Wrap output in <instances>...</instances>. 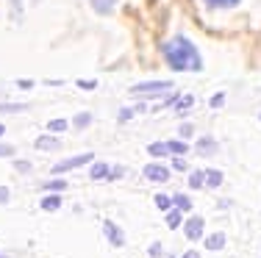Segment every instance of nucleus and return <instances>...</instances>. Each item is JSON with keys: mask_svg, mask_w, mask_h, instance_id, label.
I'll return each mask as SVG.
<instances>
[{"mask_svg": "<svg viewBox=\"0 0 261 258\" xmlns=\"http://www.w3.org/2000/svg\"><path fill=\"white\" fill-rule=\"evenodd\" d=\"M0 258H6V255H0Z\"/></svg>", "mask_w": 261, "mask_h": 258, "instance_id": "obj_39", "label": "nucleus"}, {"mask_svg": "<svg viewBox=\"0 0 261 258\" xmlns=\"http://www.w3.org/2000/svg\"><path fill=\"white\" fill-rule=\"evenodd\" d=\"M181 208H170V211H167V225H170V228H178V225H181Z\"/></svg>", "mask_w": 261, "mask_h": 258, "instance_id": "obj_19", "label": "nucleus"}, {"mask_svg": "<svg viewBox=\"0 0 261 258\" xmlns=\"http://www.w3.org/2000/svg\"><path fill=\"white\" fill-rule=\"evenodd\" d=\"M34 145L39 147V150H59V147H61L59 139H56V136H47V133H45V136H39Z\"/></svg>", "mask_w": 261, "mask_h": 258, "instance_id": "obj_9", "label": "nucleus"}, {"mask_svg": "<svg viewBox=\"0 0 261 258\" xmlns=\"http://www.w3.org/2000/svg\"><path fill=\"white\" fill-rule=\"evenodd\" d=\"M89 122H92V114H78L75 120H72V125H75V128H86Z\"/></svg>", "mask_w": 261, "mask_h": 258, "instance_id": "obj_25", "label": "nucleus"}, {"mask_svg": "<svg viewBox=\"0 0 261 258\" xmlns=\"http://www.w3.org/2000/svg\"><path fill=\"white\" fill-rule=\"evenodd\" d=\"M203 228H206L203 217H189L184 222V233H186V239H192V242H197V239L203 236Z\"/></svg>", "mask_w": 261, "mask_h": 258, "instance_id": "obj_4", "label": "nucleus"}, {"mask_svg": "<svg viewBox=\"0 0 261 258\" xmlns=\"http://www.w3.org/2000/svg\"><path fill=\"white\" fill-rule=\"evenodd\" d=\"M203 183H206V172H203V169H195V172L189 175V186H192V189H203Z\"/></svg>", "mask_w": 261, "mask_h": 258, "instance_id": "obj_14", "label": "nucleus"}, {"mask_svg": "<svg viewBox=\"0 0 261 258\" xmlns=\"http://www.w3.org/2000/svg\"><path fill=\"white\" fill-rule=\"evenodd\" d=\"M17 86H20V89H31V86H34V81H17Z\"/></svg>", "mask_w": 261, "mask_h": 258, "instance_id": "obj_37", "label": "nucleus"}, {"mask_svg": "<svg viewBox=\"0 0 261 258\" xmlns=\"http://www.w3.org/2000/svg\"><path fill=\"white\" fill-rule=\"evenodd\" d=\"M147 153H150L153 158H164V156H170V145L167 142H153V145H147Z\"/></svg>", "mask_w": 261, "mask_h": 258, "instance_id": "obj_10", "label": "nucleus"}, {"mask_svg": "<svg viewBox=\"0 0 261 258\" xmlns=\"http://www.w3.org/2000/svg\"><path fill=\"white\" fill-rule=\"evenodd\" d=\"M89 3H92V9H95L97 14H111L120 0H89Z\"/></svg>", "mask_w": 261, "mask_h": 258, "instance_id": "obj_7", "label": "nucleus"}, {"mask_svg": "<svg viewBox=\"0 0 261 258\" xmlns=\"http://www.w3.org/2000/svg\"><path fill=\"white\" fill-rule=\"evenodd\" d=\"M192 103H195V97H192V95H184L181 100H178V108H175V111H178V114L189 111V106H192Z\"/></svg>", "mask_w": 261, "mask_h": 258, "instance_id": "obj_24", "label": "nucleus"}, {"mask_svg": "<svg viewBox=\"0 0 261 258\" xmlns=\"http://www.w3.org/2000/svg\"><path fill=\"white\" fill-rule=\"evenodd\" d=\"M17 111H25V106H20V103H0V114H17Z\"/></svg>", "mask_w": 261, "mask_h": 258, "instance_id": "obj_23", "label": "nucleus"}, {"mask_svg": "<svg viewBox=\"0 0 261 258\" xmlns=\"http://www.w3.org/2000/svg\"><path fill=\"white\" fill-rule=\"evenodd\" d=\"M161 53L167 59V67H172L175 72H200L203 70L200 53H197V47L186 36H172L170 42L161 45Z\"/></svg>", "mask_w": 261, "mask_h": 258, "instance_id": "obj_1", "label": "nucleus"}, {"mask_svg": "<svg viewBox=\"0 0 261 258\" xmlns=\"http://www.w3.org/2000/svg\"><path fill=\"white\" fill-rule=\"evenodd\" d=\"M92 161V153H81V156H72V158H64V161H59L53 167L56 175H61V172H70V169H78V167H84V164H89Z\"/></svg>", "mask_w": 261, "mask_h": 258, "instance_id": "obj_3", "label": "nucleus"}, {"mask_svg": "<svg viewBox=\"0 0 261 258\" xmlns=\"http://www.w3.org/2000/svg\"><path fill=\"white\" fill-rule=\"evenodd\" d=\"M134 114H136V108H122V111H120V120L125 122V120H130Z\"/></svg>", "mask_w": 261, "mask_h": 258, "instance_id": "obj_31", "label": "nucleus"}, {"mask_svg": "<svg viewBox=\"0 0 261 258\" xmlns=\"http://www.w3.org/2000/svg\"><path fill=\"white\" fill-rule=\"evenodd\" d=\"M197 150H200V156H211V153L217 150V142L214 139H200V142H197Z\"/></svg>", "mask_w": 261, "mask_h": 258, "instance_id": "obj_15", "label": "nucleus"}, {"mask_svg": "<svg viewBox=\"0 0 261 258\" xmlns=\"http://www.w3.org/2000/svg\"><path fill=\"white\" fill-rule=\"evenodd\" d=\"M172 203H175V208H181V211H192V200L186 197V194H175Z\"/></svg>", "mask_w": 261, "mask_h": 258, "instance_id": "obj_22", "label": "nucleus"}, {"mask_svg": "<svg viewBox=\"0 0 261 258\" xmlns=\"http://www.w3.org/2000/svg\"><path fill=\"white\" fill-rule=\"evenodd\" d=\"M67 128H70V122H67V120H50V122H47V131H50V133H61V131H67Z\"/></svg>", "mask_w": 261, "mask_h": 258, "instance_id": "obj_21", "label": "nucleus"}, {"mask_svg": "<svg viewBox=\"0 0 261 258\" xmlns=\"http://www.w3.org/2000/svg\"><path fill=\"white\" fill-rule=\"evenodd\" d=\"M222 100H225V95H214V97H211V106H222Z\"/></svg>", "mask_w": 261, "mask_h": 258, "instance_id": "obj_33", "label": "nucleus"}, {"mask_svg": "<svg viewBox=\"0 0 261 258\" xmlns=\"http://www.w3.org/2000/svg\"><path fill=\"white\" fill-rule=\"evenodd\" d=\"M172 169H178V172H186V161H184V156H178L175 161H172Z\"/></svg>", "mask_w": 261, "mask_h": 258, "instance_id": "obj_28", "label": "nucleus"}, {"mask_svg": "<svg viewBox=\"0 0 261 258\" xmlns=\"http://www.w3.org/2000/svg\"><path fill=\"white\" fill-rule=\"evenodd\" d=\"M6 200H9V189L0 186V203H6Z\"/></svg>", "mask_w": 261, "mask_h": 258, "instance_id": "obj_35", "label": "nucleus"}, {"mask_svg": "<svg viewBox=\"0 0 261 258\" xmlns=\"http://www.w3.org/2000/svg\"><path fill=\"white\" fill-rule=\"evenodd\" d=\"M147 253H150V258H161V244L159 242L150 244V250H147Z\"/></svg>", "mask_w": 261, "mask_h": 258, "instance_id": "obj_29", "label": "nucleus"}, {"mask_svg": "<svg viewBox=\"0 0 261 258\" xmlns=\"http://www.w3.org/2000/svg\"><path fill=\"white\" fill-rule=\"evenodd\" d=\"M145 178H147V181H153V183H164V181H170V169L161 167V164H147V167H145Z\"/></svg>", "mask_w": 261, "mask_h": 258, "instance_id": "obj_5", "label": "nucleus"}, {"mask_svg": "<svg viewBox=\"0 0 261 258\" xmlns=\"http://www.w3.org/2000/svg\"><path fill=\"white\" fill-rule=\"evenodd\" d=\"M9 156H14V147H11V145H0V158H9Z\"/></svg>", "mask_w": 261, "mask_h": 258, "instance_id": "obj_26", "label": "nucleus"}, {"mask_svg": "<svg viewBox=\"0 0 261 258\" xmlns=\"http://www.w3.org/2000/svg\"><path fill=\"white\" fill-rule=\"evenodd\" d=\"M181 258H200V253H195V250H186Z\"/></svg>", "mask_w": 261, "mask_h": 258, "instance_id": "obj_36", "label": "nucleus"}, {"mask_svg": "<svg viewBox=\"0 0 261 258\" xmlns=\"http://www.w3.org/2000/svg\"><path fill=\"white\" fill-rule=\"evenodd\" d=\"M170 81H145V83H136L130 86V95L134 97H159L164 92H170Z\"/></svg>", "mask_w": 261, "mask_h": 258, "instance_id": "obj_2", "label": "nucleus"}, {"mask_svg": "<svg viewBox=\"0 0 261 258\" xmlns=\"http://www.w3.org/2000/svg\"><path fill=\"white\" fill-rule=\"evenodd\" d=\"M225 247V233H211L206 239V250H222Z\"/></svg>", "mask_w": 261, "mask_h": 258, "instance_id": "obj_11", "label": "nucleus"}, {"mask_svg": "<svg viewBox=\"0 0 261 258\" xmlns=\"http://www.w3.org/2000/svg\"><path fill=\"white\" fill-rule=\"evenodd\" d=\"M42 189H45V192H64V189H67V181H61V178H56V181H47V183H42Z\"/></svg>", "mask_w": 261, "mask_h": 258, "instance_id": "obj_17", "label": "nucleus"}, {"mask_svg": "<svg viewBox=\"0 0 261 258\" xmlns=\"http://www.w3.org/2000/svg\"><path fill=\"white\" fill-rule=\"evenodd\" d=\"M220 183H222V172L220 169H206V186L217 189Z\"/></svg>", "mask_w": 261, "mask_h": 258, "instance_id": "obj_13", "label": "nucleus"}, {"mask_svg": "<svg viewBox=\"0 0 261 258\" xmlns=\"http://www.w3.org/2000/svg\"><path fill=\"white\" fill-rule=\"evenodd\" d=\"M172 206H175V203H172L170 194H156V208L159 211H170Z\"/></svg>", "mask_w": 261, "mask_h": 258, "instance_id": "obj_20", "label": "nucleus"}, {"mask_svg": "<svg viewBox=\"0 0 261 258\" xmlns=\"http://www.w3.org/2000/svg\"><path fill=\"white\" fill-rule=\"evenodd\" d=\"M122 172H125L122 167H114V169L109 172V181H114V178H122Z\"/></svg>", "mask_w": 261, "mask_h": 258, "instance_id": "obj_32", "label": "nucleus"}, {"mask_svg": "<svg viewBox=\"0 0 261 258\" xmlns=\"http://www.w3.org/2000/svg\"><path fill=\"white\" fill-rule=\"evenodd\" d=\"M109 172H111V167H109V164L97 161V164H92V169H89V178H92V181H103V178H109Z\"/></svg>", "mask_w": 261, "mask_h": 258, "instance_id": "obj_8", "label": "nucleus"}, {"mask_svg": "<svg viewBox=\"0 0 261 258\" xmlns=\"http://www.w3.org/2000/svg\"><path fill=\"white\" fill-rule=\"evenodd\" d=\"M81 89H86V92H95L97 89V81H78Z\"/></svg>", "mask_w": 261, "mask_h": 258, "instance_id": "obj_27", "label": "nucleus"}, {"mask_svg": "<svg viewBox=\"0 0 261 258\" xmlns=\"http://www.w3.org/2000/svg\"><path fill=\"white\" fill-rule=\"evenodd\" d=\"M170 145V153H175V156H184V153H189V145L184 142V139H172V142H167Z\"/></svg>", "mask_w": 261, "mask_h": 258, "instance_id": "obj_16", "label": "nucleus"}, {"mask_svg": "<svg viewBox=\"0 0 261 258\" xmlns=\"http://www.w3.org/2000/svg\"><path fill=\"white\" fill-rule=\"evenodd\" d=\"M192 133H195V128H192L189 122H186V125H181V136H184V139H189Z\"/></svg>", "mask_w": 261, "mask_h": 258, "instance_id": "obj_30", "label": "nucleus"}, {"mask_svg": "<svg viewBox=\"0 0 261 258\" xmlns=\"http://www.w3.org/2000/svg\"><path fill=\"white\" fill-rule=\"evenodd\" d=\"M42 208H45V211H56V208H61V197L59 194H47V197H42Z\"/></svg>", "mask_w": 261, "mask_h": 258, "instance_id": "obj_12", "label": "nucleus"}, {"mask_svg": "<svg viewBox=\"0 0 261 258\" xmlns=\"http://www.w3.org/2000/svg\"><path fill=\"white\" fill-rule=\"evenodd\" d=\"M14 167H17V169H20V172H28V169H31V164H28V161H17V164H14Z\"/></svg>", "mask_w": 261, "mask_h": 258, "instance_id": "obj_34", "label": "nucleus"}, {"mask_svg": "<svg viewBox=\"0 0 261 258\" xmlns=\"http://www.w3.org/2000/svg\"><path fill=\"white\" fill-rule=\"evenodd\" d=\"M3 133H6V128H3V125H0V136H3Z\"/></svg>", "mask_w": 261, "mask_h": 258, "instance_id": "obj_38", "label": "nucleus"}, {"mask_svg": "<svg viewBox=\"0 0 261 258\" xmlns=\"http://www.w3.org/2000/svg\"><path fill=\"white\" fill-rule=\"evenodd\" d=\"M103 231H106V239H109V242L114 244V247H122V244H125V233L117 228V225L111 222V219H106V222H103Z\"/></svg>", "mask_w": 261, "mask_h": 258, "instance_id": "obj_6", "label": "nucleus"}, {"mask_svg": "<svg viewBox=\"0 0 261 258\" xmlns=\"http://www.w3.org/2000/svg\"><path fill=\"white\" fill-rule=\"evenodd\" d=\"M203 3L211 9H233V6H239V0H203Z\"/></svg>", "mask_w": 261, "mask_h": 258, "instance_id": "obj_18", "label": "nucleus"}]
</instances>
